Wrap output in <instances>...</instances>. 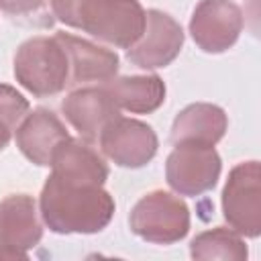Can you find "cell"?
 Instances as JSON below:
<instances>
[{
  "label": "cell",
  "instance_id": "1",
  "mask_svg": "<svg viewBox=\"0 0 261 261\" xmlns=\"http://www.w3.org/2000/svg\"><path fill=\"white\" fill-rule=\"evenodd\" d=\"M114 198L102 186H82L49 175L39 198L45 226L57 234H94L114 216Z\"/></svg>",
  "mask_w": 261,
  "mask_h": 261
},
{
  "label": "cell",
  "instance_id": "2",
  "mask_svg": "<svg viewBox=\"0 0 261 261\" xmlns=\"http://www.w3.org/2000/svg\"><path fill=\"white\" fill-rule=\"evenodd\" d=\"M55 18L94 39L128 49L145 29V8L139 0H49Z\"/></svg>",
  "mask_w": 261,
  "mask_h": 261
},
{
  "label": "cell",
  "instance_id": "3",
  "mask_svg": "<svg viewBox=\"0 0 261 261\" xmlns=\"http://www.w3.org/2000/svg\"><path fill=\"white\" fill-rule=\"evenodd\" d=\"M14 77L37 98L59 94L69 84V61L55 37L27 39L14 55Z\"/></svg>",
  "mask_w": 261,
  "mask_h": 261
},
{
  "label": "cell",
  "instance_id": "4",
  "mask_svg": "<svg viewBox=\"0 0 261 261\" xmlns=\"http://www.w3.org/2000/svg\"><path fill=\"white\" fill-rule=\"evenodd\" d=\"M128 224L130 230L147 243L173 245L190 230V208L179 196L153 190L133 206Z\"/></svg>",
  "mask_w": 261,
  "mask_h": 261
},
{
  "label": "cell",
  "instance_id": "5",
  "mask_svg": "<svg viewBox=\"0 0 261 261\" xmlns=\"http://www.w3.org/2000/svg\"><path fill=\"white\" fill-rule=\"evenodd\" d=\"M222 216L241 237L261 234V169L259 161L234 165L222 190Z\"/></svg>",
  "mask_w": 261,
  "mask_h": 261
},
{
  "label": "cell",
  "instance_id": "6",
  "mask_svg": "<svg viewBox=\"0 0 261 261\" xmlns=\"http://www.w3.org/2000/svg\"><path fill=\"white\" fill-rule=\"evenodd\" d=\"M220 169L222 161L212 145L179 143L167 155L165 179L179 196H200L216 186Z\"/></svg>",
  "mask_w": 261,
  "mask_h": 261
},
{
  "label": "cell",
  "instance_id": "7",
  "mask_svg": "<svg viewBox=\"0 0 261 261\" xmlns=\"http://www.w3.org/2000/svg\"><path fill=\"white\" fill-rule=\"evenodd\" d=\"M102 153L118 167L139 169L147 165L159 147L155 130L137 118L116 116L112 118L98 137Z\"/></svg>",
  "mask_w": 261,
  "mask_h": 261
},
{
  "label": "cell",
  "instance_id": "8",
  "mask_svg": "<svg viewBox=\"0 0 261 261\" xmlns=\"http://www.w3.org/2000/svg\"><path fill=\"white\" fill-rule=\"evenodd\" d=\"M184 47L181 24L163 10L145 12V29L135 45L128 47L126 59L141 69H159L169 65Z\"/></svg>",
  "mask_w": 261,
  "mask_h": 261
},
{
  "label": "cell",
  "instance_id": "9",
  "mask_svg": "<svg viewBox=\"0 0 261 261\" xmlns=\"http://www.w3.org/2000/svg\"><path fill=\"white\" fill-rule=\"evenodd\" d=\"M243 31V12L232 0H200L190 18V35L204 53H224Z\"/></svg>",
  "mask_w": 261,
  "mask_h": 261
},
{
  "label": "cell",
  "instance_id": "10",
  "mask_svg": "<svg viewBox=\"0 0 261 261\" xmlns=\"http://www.w3.org/2000/svg\"><path fill=\"white\" fill-rule=\"evenodd\" d=\"M61 112L88 143L98 141L102 128L120 114L104 86H86L69 92L61 102Z\"/></svg>",
  "mask_w": 261,
  "mask_h": 261
},
{
  "label": "cell",
  "instance_id": "11",
  "mask_svg": "<svg viewBox=\"0 0 261 261\" xmlns=\"http://www.w3.org/2000/svg\"><path fill=\"white\" fill-rule=\"evenodd\" d=\"M55 39L61 43L69 61V84H106L116 75L120 59L112 49L69 33H57Z\"/></svg>",
  "mask_w": 261,
  "mask_h": 261
},
{
  "label": "cell",
  "instance_id": "12",
  "mask_svg": "<svg viewBox=\"0 0 261 261\" xmlns=\"http://www.w3.org/2000/svg\"><path fill=\"white\" fill-rule=\"evenodd\" d=\"M43 237L37 204L29 194H10L0 202V245L29 257Z\"/></svg>",
  "mask_w": 261,
  "mask_h": 261
},
{
  "label": "cell",
  "instance_id": "13",
  "mask_svg": "<svg viewBox=\"0 0 261 261\" xmlns=\"http://www.w3.org/2000/svg\"><path fill=\"white\" fill-rule=\"evenodd\" d=\"M67 137V128L49 108H35L33 112H27L14 128V139L20 153L41 167H49L55 147Z\"/></svg>",
  "mask_w": 261,
  "mask_h": 261
},
{
  "label": "cell",
  "instance_id": "14",
  "mask_svg": "<svg viewBox=\"0 0 261 261\" xmlns=\"http://www.w3.org/2000/svg\"><path fill=\"white\" fill-rule=\"evenodd\" d=\"M51 173L82 186H104L108 179V165L104 157L86 139L67 137L51 155Z\"/></svg>",
  "mask_w": 261,
  "mask_h": 261
},
{
  "label": "cell",
  "instance_id": "15",
  "mask_svg": "<svg viewBox=\"0 0 261 261\" xmlns=\"http://www.w3.org/2000/svg\"><path fill=\"white\" fill-rule=\"evenodd\" d=\"M228 126L224 110L216 104L196 102L186 106L171 124V143H198V145H216Z\"/></svg>",
  "mask_w": 261,
  "mask_h": 261
},
{
  "label": "cell",
  "instance_id": "16",
  "mask_svg": "<svg viewBox=\"0 0 261 261\" xmlns=\"http://www.w3.org/2000/svg\"><path fill=\"white\" fill-rule=\"evenodd\" d=\"M104 90L118 110H126L133 114L155 112L165 102V84L157 73L120 77L114 75L104 84Z\"/></svg>",
  "mask_w": 261,
  "mask_h": 261
},
{
  "label": "cell",
  "instance_id": "17",
  "mask_svg": "<svg viewBox=\"0 0 261 261\" xmlns=\"http://www.w3.org/2000/svg\"><path fill=\"white\" fill-rule=\"evenodd\" d=\"M190 255L200 261H245L249 251L243 237L226 226H216L212 230H204L196 234L190 243Z\"/></svg>",
  "mask_w": 261,
  "mask_h": 261
},
{
  "label": "cell",
  "instance_id": "18",
  "mask_svg": "<svg viewBox=\"0 0 261 261\" xmlns=\"http://www.w3.org/2000/svg\"><path fill=\"white\" fill-rule=\"evenodd\" d=\"M29 112V100L16 92V88L0 84V120H4L12 130Z\"/></svg>",
  "mask_w": 261,
  "mask_h": 261
},
{
  "label": "cell",
  "instance_id": "19",
  "mask_svg": "<svg viewBox=\"0 0 261 261\" xmlns=\"http://www.w3.org/2000/svg\"><path fill=\"white\" fill-rule=\"evenodd\" d=\"M45 0H0V10L8 14H29L43 6Z\"/></svg>",
  "mask_w": 261,
  "mask_h": 261
},
{
  "label": "cell",
  "instance_id": "20",
  "mask_svg": "<svg viewBox=\"0 0 261 261\" xmlns=\"http://www.w3.org/2000/svg\"><path fill=\"white\" fill-rule=\"evenodd\" d=\"M12 133H14V130H12V128H10V126H8L4 120H0V151H2V149H4L8 143H10Z\"/></svg>",
  "mask_w": 261,
  "mask_h": 261
}]
</instances>
